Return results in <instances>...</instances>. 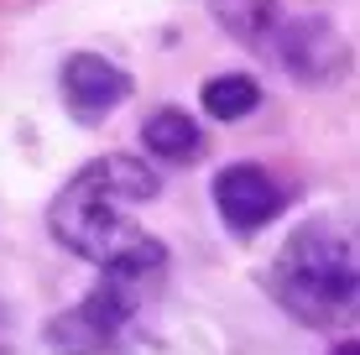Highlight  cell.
Returning <instances> with one entry per match:
<instances>
[{
  "label": "cell",
  "instance_id": "cell-7",
  "mask_svg": "<svg viewBox=\"0 0 360 355\" xmlns=\"http://www.w3.org/2000/svg\"><path fill=\"white\" fill-rule=\"evenodd\" d=\"M141 146L157 157V162H167V167H188V162L204 157V126H198L188 110L162 105V110H152V115H146Z\"/></svg>",
  "mask_w": 360,
  "mask_h": 355
},
{
  "label": "cell",
  "instance_id": "cell-9",
  "mask_svg": "<svg viewBox=\"0 0 360 355\" xmlns=\"http://www.w3.org/2000/svg\"><path fill=\"white\" fill-rule=\"evenodd\" d=\"M198 100H204V110L214 120H245L262 105V84H256L251 73H214V79H204Z\"/></svg>",
  "mask_w": 360,
  "mask_h": 355
},
{
  "label": "cell",
  "instance_id": "cell-5",
  "mask_svg": "<svg viewBox=\"0 0 360 355\" xmlns=\"http://www.w3.org/2000/svg\"><path fill=\"white\" fill-rule=\"evenodd\" d=\"M136 79L120 63H110L105 53H68L58 68V100L79 126H99L110 110H120L131 100Z\"/></svg>",
  "mask_w": 360,
  "mask_h": 355
},
{
  "label": "cell",
  "instance_id": "cell-8",
  "mask_svg": "<svg viewBox=\"0 0 360 355\" xmlns=\"http://www.w3.org/2000/svg\"><path fill=\"white\" fill-rule=\"evenodd\" d=\"M209 16H214L219 32H230L235 42L262 47L282 21V0H209Z\"/></svg>",
  "mask_w": 360,
  "mask_h": 355
},
{
  "label": "cell",
  "instance_id": "cell-6",
  "mask_svg": "<svg viewBox=\"0 0 360 355\" xmlns=\"http://www.w3.org/2000/svg\"><path fill=\"white\" fill-rule=\"evenodd\" d=\"M209 193H214V209L235 235H256V230H266L271 219L288 209V188H282V183L271 178V167H262V162L219 167Z\"/></svg>",
  "mask_w": 360,
  "mask_h": 355
},
{
  "label": "cell",
  "instance_id": "cell-4",
  "mask_svg": "<svg viewBox=\"0 0 360 355\" xmlns=\"http://www.w3.org/2000/svg\"><path fill=\"white\" fill-rule=\"evenodd\" d=\"M277 47V63L288 68V79L308 84V89H329L350 73V37L334 27L329 16H292L277 21V32L266 37Z\"/></svg>",
  "mask_w": 360,
  "mask_h": 355
},
{
  "label": "cell",
  "instance_id": "cell-1",
  "mask_svg": "<svg viewBox=\"0 0 360 355\" xmlns=\"http://www.w3.org/2000/svg\"><path fill=\"white\" fill-rule=\"evenodd\" d=\"M162 193V178L131 152H105L84 162L47 204V230L68 256L94 266L126 262V256L157 246V235L136 219L141 204Z\"/></svg>",
  "mask_w": 360,
  "mask_h": 355
},
{
  "label": "cell",
  "instance_id": "cell-3",
  "mask_svg": "<svg viewBox=\"0 0 360 355\" xmlns=\"http://www.w3.org/2000/svg\"><path fill=\"white\" fill-rule=\"evenodd\" d=\"M167 277V246H157L126 256V262L99 266V283L84 292L73 309L53 314L42 329L53 355H110L126 345V335L136 329V319L146 314V303L157 298Z\"/></svg>",
  "mask_w": 360,
  "mask_h": 355
},
{
  "label": "cell",
  "instance_id": "cell-2",
  "mask_svg": "<svg viewBox=\"0 0 360 355\" xmlns=\"http://www.w3.org/2000/svg\"><path fill=\"white\" fill-rule=\"evenodd\" d=\"M266 292L308 329H345L360 314L355 225L340 214H308L266 266Z\"/></svg>",
  "mask_w": 360,
  "mask_h": 355
},
{
  "label": "cell",
  "instance_id": "cell-11",
  "mask_svg": "<svg viewBox=\"0 0 360 355\" xmlns=\"http://www.w3.org/2000/svg\"><path fill=\"white\" fill-rule=\"evenodd\" d=\"M329 355H360V345H355V340H350V335H345V340H340V345H334Z\"/></svg>",
  "mask_w": 360,
  "mask_h": 355
},
{
  "label": "cell",
  "instance_id": "cell-10",
  "mask_svg": "<svg viewBox=\"0 0 360 355\" xmlns=\"http://www.w3.org/2000/svg\"><path fill=\"white\" fill-rule=\"evenodd\" d=\"M0 355H11V314L0 309Z\"/></svg>",
  "mask_w": 360,
  "mask_h": 355
}]
</instances>
